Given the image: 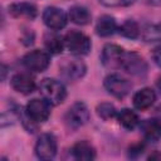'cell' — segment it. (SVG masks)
Returning a JSON list of instances; mask_svg holds the SVG:
<instances>
[{
  "mask_svg": "<svg viewBox=\"0 0 161 161\" xmlns=\"http://www.w3.org/2000/svg\"><path fill=\"white\" fill-rule=\"evenodd\" d=\"M123 55H125V50L119 45H117V44H106L103 47V50H102L101 60H102V64L106 68L116 69V68H121Z\"/></svg>",
  "mask_w": 161,
  "mask_h": 161,
  "instance_id": "9",
  "label": "cell"
},
{
  "mask_svg": "<svg viewBox=\"0 0 161 161\" xmlns=\"http://www.w3.org/2000/svg\"><path fill=\"white\" fill-rule=\"evenodd\" d=\"M35 155L40 160H52L57 155V140L52 133H43L35 143Z\"/></svg>",
  "mask_w": 161,
  "mask_h": 161,
  "instance_id": "7",
  "label": "cell"
},
{
  "mask_svg": "<svg viewBox=\"0 0 161 161\" xmlns=\"http://www.w3.org/2000/svg\"><path fill=\"white\" fill-rule=\"evenodd\" d=\"M60 75L67 80H78L86 74V64L79 59H67L60 67Z\"/></svg>",
  "mask_w": 161,
  "mask_h": 161,
  "instance_id": "11",
  "label": "cell"
},
{
  "mask_svg": "<svg viewBox=\"0 0 161 161\" xmlns=\"http://www.w3.org/2000/svg\"><path fill=\"white\" fill-rule=\"evenodd\" d=\"M121 68L132 75H145L147 72L145 59L133 52H125Z\"/></svg>",
  "mask_w": 161,
  "mask_h": 161,
  "instance_id": "10",
  "label": "cell"
},
{
  "mask_svg": "<svg viewBox=\"0 0 161 161\" xmlns=\"http://www.w3.org/2000/svg\"><path fill=\"white\" fill-rule=\"evenodd\" d=\"M89 119V111L88 107L86 106V103L83 102H75L73 103L68 111L65 112L64 116V121L67 123V126L69 128H79L82 126H84Z\"/></svg>",
  "mask_w": 161,
  "mask_h": 161,
  "instance_id": "6",
  "label": "cell"
},
{
  "mask_svg": "<svg viewBox=\"0 0 161 161\" xmlns=\"http://www.w3.org/2000/svg\"><path fill=\"white\" fill-rule=\"evenodd\" d=\"M102 5L108 6V8H114V6H122L132 3V0H98Z\"/></svg>",
  "mask_w": 161,
  "mask_h": 161,
  "instance_id": "24",
  "label": "cell"
},
{
  "mask_svg": "<svg viewBox=\"0 0 161 161\" xmlns=\"http://www.w3.org/2000/svg\"><path fill=\"white\" fill-rule=\"evenodd\" d=\"M91 13L82 5H74L69 9V19L77 25H87L91 23Z\"/></svg>",
  "mask_w": 161,
  "mask_h": 161,
  "instance_id": "19",
  "label": "cell"
},
{
  "mask_svg": "<svg viewBox=\"0 0 161 161\" xmlns=\"http://www.w3.org/2000/svg\"><path fill=\"white\" fill-rule=\"evenodd\" d=\"M9 13L14 18L28 19V20H33L38 15V10H36L35 5L31 4V3H25V1L11 4L9 6Z\"/></svg>",
  "mask_w": 161,
  "mask_h": 161,
  "instance_id": "13",
  "label": "cell"
},
{
  "mask_svg": "<svg viewBox=\"0 0 161 161\" xmlns=\"http://www.w3.org/2000/svg\"><path fill=\"white\" fill-rule=\"evenodd\" d=\"M140 130L147 141L156 142L161 138V121L156 118H148L141 122Z\"/></svg>",
  "mask_w": 161,
  "mask_h": 161,
  "instance_id": "14",
  "label": "cell"
},
{
  "mask_svg": "<svg viewBox=\"0 0 161 161\" xmlns=\"http://www.w3.org/2000/svg\"><path fill=\"white\" fill-rule=\"evenodd\" d=\"M119 33L128 39H136L140 35V26L138 24L132 20V19H127L126 21L122 23V25L119 26Z\"/></svg>",
  "mask_w": 161,
  "mask_h": 161,
  "instance_id": "21",
  "label": "cell"
},
{
  "mask_svg": "<svg viewBox=\"0 0 161 161\" xmlns=\"http://www.w3.org/2000/svg\"><path fill=\"white\" fill-rule=\"evenodd\" d=\"M96 33L99 36H109L117 30L116 19L111 15H102L96 23Z\"/></svg>",
  "mask_w": 161,
  "mask_h": 161,
  "instance_id": "17",
  "label": "cell"
},
{
  "mask_svg": "<svg viewBox=\"0 0 161 161\" xmlns=\"http://www.w3.org/2000/svg\"><path fill=\"white\" fill-rule=\"evenodd\" d=\"M21 63H23L24 68H26L28 70L34 72V73H40V72H44L49 67L50 57H49L48 52H44L40 49H34L23 57Z\"/></svg>",
  "mask_w": 161,
  "mask_h": 161,
  "instance_id": "5",
  "label": "cell"
},
{
  "mask_svg": "<svg viewBox=\"0 0 161 161\" xmlns=\"http://www.w3.org/2000/svg\"><path fill=\"white\" fill-rule=\"evenodd\" d=\"M39 91H40L42 97L45 101H48L52 106H58L63 103L67 97V91H65L64 84L53 78L43 79L39 86Z\"/></svg>",
  "mask_w": 161,
  "mask_h": 161,
  "instance_id": "1",
  "label": "cell"
},
{
  "mask_svg": "<svg viewBox=\"0 0 161 161\" xmlns=\"http://www.w3.org/2000/svg\"><path fill=\"white\" fill-rule=\"evenodd\" d=\"M97 114L104 119V121H109L113 117H117V111L114 108V106L112 103L108 102H102L97 106Z\"/></svg>",
  "mask_w": 161,
  "mask_h": 161,
  "instance_id": "22",
  "label": "cell"
},
{
  "mask_svg": "<svg viewBox=\"0 0 161 161\" xmlns=\"http://www.w3.org/2000/svg\"><path fill=\"white\" fill-rule=\"evenodd\" d=\"M70 152L75 160L88 161L96 158V150L88 141H78L77 143L73 145Z\"/></svg>",
  "mask_w": 161,
  "mask_h": 161,
  "instance_id": "16",
  "label": "cell"
},
{
  "mask_svg": "<svg viewBox=\"0 0 161 161\" xmlns=\"http://www.w3.org/2000/svg\"><path fill=\"white\" fill-rule=\"evenodd\" d=\"M152 58H153V62L161 68V44H158L153 52H152Z\"/></svg>",
  "mask_w": 161,
  "mask_h": 161,
  "instance_id": "25",
  "label": "cell"
},
{
  "mask_svg": "<svg viewBox=\"0 0 161 161\" xmlns=\"http://www.w3.org/2000/svg\"><path fill=\"white\" fill-rule=\"evenodd\" d=\"M150 5H161V0H146Z\"/></svg>",
  "mask_w": 161,
  "mask_h": 161,
  "instance_id": "27",
  "label": "cell"
},
{
  "mask_svg": "<svg viewBox=\"0 0 161 161\" xmlns=\"http://www.w3.org/2000/svg\"><path fill=\"white\" fill-rule=\"evenodd\" d=\"M44 45L48 50V53L50 54H59L62 53L64 45V38H62L59 34L54 33V30L52 33H48L44 38Z\"/></svg>",
  "mask_w": 161,
  "mask_h": 161,
  "instance_id": "20",
  "label": "cell"
},
{
  "mask_svg": "<svg viewBox=\"0 0 161 161\" xmlns=\"http://www.w3.org/2000/svg\"><path fill=\"white\" fill-rule=\"evenodd\" d=\"M117 121L123 128L130 130V131L133 130L140 123L137 113L130 108H123L119 112H117Z\"/></svg>",
  "mask_w": 161,
  "mask_h": 161,
  "instance_id": "18",
  "label": "cell"
},
{
  "mask_svg": "<svg viewBox=\"0 0 161 161\" xmlns=\"http://www.w3.org/2000/svg\"><path fill=\"white\" fill-rule=\"evenodd\" d=\"M42 18H43L44 24L49 29H52L54 31L65 28V25L68 23L67 14L62 9H59L57 6H48V8H45L43 14H42Z\"/></svg>",
  "mask_w": 161,
  "mask_h": 161,
  "instance_id": "8",
  "label": "cell"
},
{
  "mask_svg": "<svg viewBox=\"0 0 161 161\" xmlns=\"http://www.w3.org/2000/svg\"><path fill=\"white\" fill-rule=\"evenodd\" d=\"M10 84L13 87V89L20 94H30L35 91V79L28 74V73H18L15 74L11 80Z\"/></svg>",
  "mask_w": 161,
  "mask_h": 161,
  "instance_id": "12",
  "label": "cell"
},
{
  "mask_svg": "<svg viewBox=\"0 0 161 161\" xmlns=\"http://www.w3.org/2000/svg\"><path fill=\"white\" fill-rule=\"evenodd\" d=\"M50 103L44 98H33L25 106L26 119L33 123H43L50 116Z\"/></svg>",
  "mask_w": 161,
  "mask_h": 161,
  "instance_id": "2",
  "label": "cell"
},
{
  "mask_svg": "<svg viewBox=\"0 0 161 161\" xmlns=\"http://www.w3.org/2000/svg\"><path fill=\"white\" fill-rule=\"evenodd\" d=\"M153 158H161V153L155 152V153H152V155L148 156V160H153Z\"/></svg>",
  "mask_w": 161,
  "mask_h": 161,
  "instance_id": "26",
  "label": "cell"
},
{
  "mask_svg": "<svg viewBox=\"0 0 161 161\" xmlns=\"http://www.w3.org/2000/svg\"><path fill=\"white\" fill-rule=\"evenodd\" d=\"M157 87H158V89L161 92V78H158V80H157Z\"/></svg>",
  "mask_w": 161,
  "mask_h": 161,
  "instance_id": "28",
  "label": "cell"
},
{
  "mask_svg": "<svg viewBox=\"0 0 161 161\" xmlns=\"http://www.w3.org/2000/svg\"><path fill=\"white\" fill-rule=\"evenodd\" d=\"M143 38L147 42H153V40L161 39V24H157V25H153V26L148 28L145 31Z\"/></svg>",
  "mask_w": 161,
  "mask_h": 161,
  "instance_id": "23",
  "label": "cell"
},
{
  "mask_svg": "<svg viewBox=\"0 0 161 161\" xmlns=\"http://www.w3.org/2000/svg\"><path fill=\"white\" fill-rule=\"evenodd\" d=\"M64 45L73 55H86L91 50V39L82 31L70 30L64 36Z\"/></svg>",
  "mask_w": 161,
  "mask_h": 161,
  "instance_id": "3",
  "label": "cell"
},
{
  "mask_svg": "<svg viewBox=\"0 0 161 161\" xmlns=\"http://www.w3.org/2000/svg\"><path fill=\"white\" fill-rule=\"evenodd\" d=\"M133 106L140 109V111H145L147 108H150L155 101H156V93L153 89L146 87V88H142L140 91H137L135 94H133Z\"/></svg>",
  "mask_w": 161,
  "mask_h": 161,
  "instance_id": "15",
  "label": "cell"
},
{
  "mask_svg": "<svg viewBox=\"0 0 161 161\" xmlns=\"http://www.w3.org/2000/svg\"><path fill=\"white\" fill-rule=\"evenodd\" d=\"M103 86H104L106 91L109 94H112L113 97H116V98H123V97H126L130 93L131 88H132L131 82L127 78H125L121 74H118V73H111V74H108L104 78Z\"/></svg>",
  "mask_w": 161,
  "mask_h": 161,
  "instance_id": "4",
  "label": "cell"
}]
</instances>
